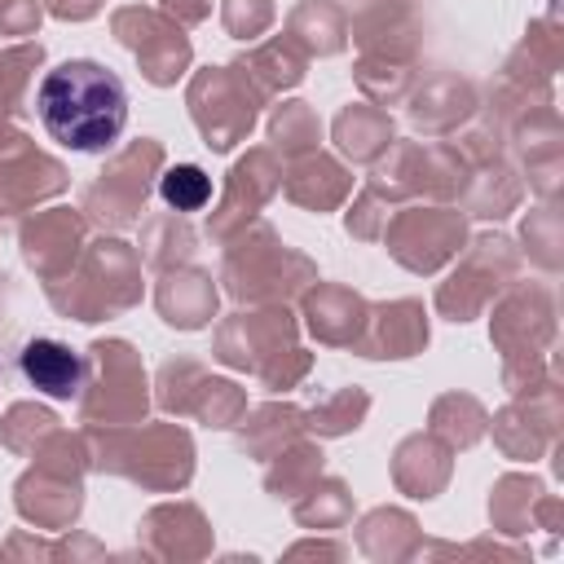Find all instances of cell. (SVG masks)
<instances>
[{
    "mask_svg": "<svg viewBox=\"0 0 564 564\" xmlns=\"http://www.w3.org/2000/svg\"><path fill=\"white\" fill-rule=\"evenodd\" d=\"M35 110L53 141L70 150H106L128 123V93L97 62H62L40 79Z\"/></svg>",
    "mask_w": 564,
    "mask_h": 564,
    "instance_id": "1",
    "label": "cell"
},
{
    "mask_svg": "<svg viewBox=\"0 0 564 564\" xmlns=\"http://www.w3.org/2000/svg\"><path fill=\"white\" fill-rule=\"evenodd\" d=\"M22 375L48 397H70L84 379V361L57 339H31L22 348Z\"/></svg>",
    "mask_w": 564,
    "mask_h": 564,
    "instance_id": "2",
    "label": "cell"
},
{
    "mask_svg": "<svg viewBox=\"0 0 564 564\" xmlns=\"http://www.w3.org/2000/svg\"><path fill=\"white\" fill-rule=\"evenodd\" d=\"M159 194H163V203L176 207V212H198V207L212 198V176H207L203 167H194V163H176V167L163 172Z\"/></svg>",
    "mask_w": 564,
    "mask_h": 564,
    "instance_id": "3",
    "label": "cell"
}]
</instances>
